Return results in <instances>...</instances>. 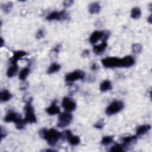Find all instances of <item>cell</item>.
Here are the masks:
<instances>
[{
    "mask_svg": "<svg viewBox=\"0 0 152 152\" xmlns=\"http://www.w3.org/2000/svg\"><path fill=\"white\" fill-rule=\"evenodd\" d=\"M102 65L106 68L124 67L127 68L135 64L134 58L130 55L119 58L117 57H107L102 59Z\"/></svg>",
    "mask_w": 152,
    "mask_h": 152,
    "instance_id": "6da1fadb",
    "label": "cell"
},
{
    "mask_svg": "<svg viewBox=\"0 0 152 152\" xmlns=\"http://www.w3.org/2000/svg\"><path fill=\"white\" fill-rule=\"evenodd\" d=\"M39 134L41 138L45 139L47 141L49 145L52 147L55 145L58 140L61 139V132L54 128L48 129L43 128L39 131Z\"/></svg>",
    "mask_w": 152,
    "mask_h": 152,
    "instance_id": "7a4b0ae2",
    "label": "cell"
},
{
    "mask_svg": "<svg viewBox=\"0 0 152 152\" xmlns=\"http://www.w3.org/2000/svg\"><path fill=\"white\" fill-rule=\"evenodd\" d=\"M4 120L6 122L15 123V127L18 129H23L26 124V122L24 119H22L20 115L13 110H9Z\"/></svg>",
    "mask_w": 152,
    "mask_h": 152,
    "instance_id": "3957f363",
    "label": "cell"
},
{
    "mask_svg": "<svg viewBox=\"0 0 152 152\" xmlns=\"http://www.w3.org/2000/svg\"><path fill=\"white\" fill-rule=\"evenodd\" d=\"M32 102V98H28L27 101L26 102V105L24 106V110H25V117L24 121L26 123L33 124L37 122L36 116L34 113V107L31 104Z\"/></svg>",
    "mask_w": 152,
    "mask_h": 152,
    "instance_id": "277c9868",
    "label": "cell"
},
{
    "mask_svg": "<svg viewBox=\"0 0 152 152\" xmlns=\"http://www.w3.org/2000/svg\"><path fill=\"white\" fill-rule=\"evenodd\" d=\"M110 35V33L109 31H99L96 30L93 32L91 34L89 41L91 44L96 43L99 40H102L103 41H106L109 38Z\"/></svg>",
    "mask_w": 152,
    "mask_h": 152,
    "instance_id": "5b68a950",
    "label": "cell"
},
{
    "mask_svg": "<svg viewBox=\"0 0 152 152\" xmlns=\"http://www.w3.org/2000/svg\"><path fill=\"white\" fill-rule=\"evenodd\" d=\"M124 107V103L121 100L113 101L106 109V113L107 115H112L121 111Z\"/></svg>",
    "mask_w": 152,
    "mask_h": 152,
    "instance_id": "8992f818",
    "label": "cell"
},
{
    "mask_svg": "<svg viewBox=\"0 0 152 152\" xmlns=\"http://www.w3.org/2000/svg\"><path fill=\"white\" fill-rule=\"evenodd\" d=\"M72 119V115L68 112L61 113L58 117L57 126L59 128H64L67 126Z\"/></svg>",
    "mask_w": 152,
    "mask_h": 152,
    "instance_id": "52a82bcc",
    "label": "cell"
},
{
    "mask_svg": "<svg viewBox=\"0 0 152 152\" xmlns=\"http://www.w3.org/2000/svg\"><path fill=\"white\" fill-rule=\"evenodd\" d=\"M68 18V14L65 11H53L49 13L46 17V20L48 21H53V20H58L63 21L66 20Z\"/></svg>",
    "mask_w": 152,
    "mask_h": 152,
    "instance_id": "ba28073f",
    "label": "cell"
},
{
    "mask_svg": "<svg viewBox=\"0 0 152 152\" xmlns=\"http://www.w3.org/2000/svg\"><path fill=\"white\" fill-rule=\"evenodd\" d=\"M85 77V73L81 70H75L69 72L65 75V81L68 83H72L75 80H83Z\"/></svg>",
    "mask_w": 152,
    "mask_h": 152,
    "instance_id": "9c48e42d",
    "label": "cell"
},
{
    "mask_svg": "<svg viewBox=\"0 0 152 152\" xmlns=\"http://www.w3.org/2000/svg\"><path fill=\"white\" fill-rule=\"evenodd\" d=\"M62 106L66 112H72L76 108V103L71 99L65 97L62 99Z\"/></svg>",
    "mask_w": 152,
    "mask_h": 152,
    "instance_id": "30bf717a",
    "label": "cell"
},
{
    "mask_svg": "<svg viewBox=\"0 0 152 152\" xmlns=\"http://www.w3.org/2000/svg\"><path fill=\"white\" fill-rule=\"evenodd\" d=\"M27 55V52L23 50H17L13 53V55L10 59V62L12 64H17V61L21 59L23 57Z\"/></svg>",
    "mask_w": 152,
    "mask_h": 152,
    "instance_id": "8fae6325",
    "label": "cell"
},
{
    "mask_svg": "<svg viewBox=\"0 0 152 152\" xmlns=\"http://www.w3.org/2000/svg\"><path fill=\"white\" fill-rule=\"evenodd\" d=\"M107 43L106 41H103L100 44L94 46L93 50L95 54L97 55H100L104 52V50L107 48Z\"/></svg>",
    "mask_w": 152,
    "mask_h": 152,
    "instance_id": "7c38bea8",
    "label": "cell"
},
{
    "mask_svg": "<svg viewBox=\"0 0 152 152\" xmlns=\"http://www.w3.org/2000/svg\"><path fill=\"white\" fill-rule=\"evenodd\" d=\"M46 112L49 115H55L56 114H58L60 112L59 107L56 105V101L54 100L52 104L46 109Z\"/></svg>",
    "mask_w": 152,
    "mask_h": 152,
    "instance_id": "4fadbf2b",
    "label": "cell"
},
{
    "mask_svg": "<svg viewBox=\"0 0 152 152\" xmlns=\"http://www.w3.org/2000/svg\"><path fill=\"white\" fill-rule=\"evenodd\" d=\"M151 129V125L149 124H144L138 126L136 129L137 135H142L147 133Z\"/></svg>",
    "mask_w": 152,
    "mask_h": 152,
    "instance_id": "5bb4252c",
    "label": "cell"
},
{
    "mask_svg": "<svg viewBox=\"0 0 152 152\" xmlns=\"http://www.w3.org/2000/svg\"><path fill=\"white\" fill-rule=\"evenodd\" d=\"M101 7L99 2H93L89 4L88 5V11L90 14H97L100 11Z\"/></svg>",
    "mask_w": 152,
    "mask_h": 152,
    "instance_id": "9a60e30c",
    "label": "cell"
},
{
    "mask_svg": "<svg viewBox=\"0 0 152 152\" xmlns=\"http://www.w3.org/2000/svg\"><path fill=\"white\" fill-rule=\"evenodd\" d=\"M137 138H138L137 135H131V136H126V137H123L121 140L122 145H124V147H126L127 145L137 140Z\"/></svg>",
    "mask_w": 152,
    "mask_h": 152,
    "instance_id": "2e32d148",
    "label": "cell"
},
{
    "mask_svg": "<svg viewBox=\"0 0 152 152\" xmlns=\"http://www.w3.org/2000/svg\"><path fill=\"white\" fill-rule=\"evenodd\" d=\"M12 97L11 93L8 90H3L0 93L1 102H6L10 100Z\"/></svg>",
    "mask_w": 152,
    "mask_h": 152,
    "instance_id": "e0dca14e",
    "label": "cell"
},
{
    "mask_svg": "<svg viewBox=\"0 0 152 152\" xmlns=\"http://www.w3.org/2000/svg\"><path fill=\"white\" fill-rule=\"evenodd\" d=\"M112 83L109 80H104L100 85V90L102 92L112 90Z\"/></svg>",
    "mask_w": 152,
    "mask_h": 152,
    "instance_id": "ac0fdd59",
    "label": "cell"
},
{
    "mask_svg": "<svg viewBox=\"0 0 152 152\" xmlns=\"http://www.w3.org/2000/svg\"><path fill=\"white\" fill-rule=\"evenodd\" d=\"M18 69V67L17 64H12L10 67L8 68L7 71V75L8 77L11 78L15 75Z\"/></svg>",
    "mask_w": 152,
    "mask_h": 152,
    "instance_id": "d6986e66",
    "label": "cell"
},
{
    "mask_svg": "<svg viewBox=\"0 0 152 152\" xmlns=\"http://www.w3.org/2000/svg\"><path fill=\"white\" fill-rule=\"evenodd\" d=\"M69 144L72 146H76L78 145L80 142V138L77 135H71L67 140Z\"/></svg>",
    "mask_w": 152,
    "mask_h": 152,
    "instance_id": "ffe728a7",
    "label": "cell"
},
{
    "mask_svg": "<svg viewBox=\"0 0 152 152\" xmlns=\"http://www.w3.org/2000/svg\"><path fill=\"white\" fill-rule=\"evenodd\" d=\"M141 15V11L139 7H134L131 11V17L134 19H138Z\"/></svg>",
    "mask_w": 152,
    "mask_h": 152,
    "instance_id": "44dd1931",
    "label": "cell"
},
{
    "mask_svg": "<svg viewBox=\"0 0 152 152\" xmlns=\"http://www.w3.org/2000/svg\"><path fill=\"white\" fill-rule=\"evenodd\" d=\"M60 69H61L60 65H59L58 64H56V63H53L49 66V67L47 71V73L48 74H51L55 73L56 72H58Z\"/></svg>",
    "mask_w": 152,
    "mask_h": 152,
    "instance_id": "7402d4cb",
    "label": "cell"
},
{
    "mask_svg": "<svg viewBox=\"0 0 152 152\" xmlns=\"http://www.w3.org/2000/svg\"><path fill=\"white\" fill-rule=\"evenodd\" d=\"M12 7L13 5L11 2H8L4 4H1V5L2 10L4 11V12L6 14H8L9 12H10L12 9Z\"/></svg>",
    "mask_w": 152,
    "mask_h": 152,
    "instance_id": "603a6c76",
    "label": "cell"
},
{
    "mask_svg": "<svg viewBox=\"0 0 152 152\" xmlns=\"http://www.w3.org/2000/svg\"><path fill=\"white\" fill-rule=\"evenodd\" d=\"M30 68L28 67H25L23 69H22L19 74V78L20 80H22V81H24L26 78L27 77L28 75L30 73Z\"/></svg>",
    "mask_w": 152,
    "mask_h": 152,
    "instance_id": "cb8c5ba5",
    "label": "cell"
},
{
    "mask_svg": "<svg viewBox=\"0 0 152 152\" xmlns=\"http://www.w3.org/2000/svg\"><path fill=\"white\" fill-rule=\"evenodd\" d=\"M113 141V136H104L102 138L100 143L103 145H107L112 142Z\"/></svg>",
    "mask_w": 152,
    "mask_h": 152,
    "instance_id": "d4e9b609",
    "label": "cell"
},
{
    "mask_svg": "<svg viewBox=\"0 0 152 152\" xmlns=\"http://www.w3.org/2000/svg\"><path fill=\"white\" fill-rule=\"evenodd\" d=\"M125 149H124V147L122 144H116L115 145H113L110 149V151H117V152H122V151H124Z\"/></svg>",
    "mask_w": 152,
    "mask_h": 152,
    "instance_id": "484cf974",
    "label": "cell"
},
{
    "mask_svg": "<svg viewBox=\"0 0 152 152\" xmlns=\"http://www.w3.org/2000/svg\"><path fill=\"white\" fill-rule=\"evenodd\" d=\"M142 46L139 43H134L132 45V50L135 54L140 53L142 50Z\"/></svg>",
    "mask_w": 152,
    "mask_h": 152,
    "instance_id": "4316f807",
    "label": "cell"
},
{
    "mask_svg": "<svg viewBox=\"0 0 152 152\" xmlns=\"http://www.w3.org/2000/svg\"><path fill=\"white\" fill-rule=\"evenodd\" d=\"M104 125V121L103 119H99L97 122H96L94 125V127L97 129H102Z\"/></svg>",
    "mask_w": 152,
    "mask_h": 152,
    "instance_id": "83f0119b",
    "label": "cell"
},
{
    "mask_svg": "<svg viewBox=\"0 0 152 152\" xmlns=\"http://www.w3.org/2000/svg\"><path fill=\"white\" fill-rule=\"evenodd\" d=\"M44 36H45V31L42 29H39L36 34V39H38L43 38Z\"/></svg>",
    "mask_w": 152,
    "mask_h": 152,
    "instance_id": "f1b7e54d",
    "label": "cell"
},
{
    "mask_svg": "<svg viewBox=\"0 0 152 152\" xmlns=\"http://www.w3.org/2000/svg\"><path fill=\"white\" fill-rule=\"evenodd\" d=\"M0 136H1V140L7 136V131L4 128L1 126V131H0Z\"/></svg>",
    "mask_w": 152,
    "mask_h": 152,
    "instance_id": "f546056e",
    "label": "cell"
},
{
    "mask_svg": "<svg viewBox=\"0 0 152 152\" xmlns=\"http://www.w3.org/2000/svg\"><path fill=\"white\" fill-rule=\"evenodd\" d=\"M74 1H72V0H67V1H64L63 2V5L65 7H69L70 6H71L73 4Z\"/></svg>",
    "mask_w": 152,
    "mask_h": 152,
    "instance_id": "4dcf8cb0",
    "label": "cell"
},
{
    "mask_svg": "<svg viewBox=\"0 0 152 152\" xmlns=\"http://www.w3.org/2000/svg\"><path fill=\"white\" fill-rule=\"evenodd\" d=\"M61 47V45L60 44L57 45L55 47H54V48H53V49H52L53 52H54L55 53H58L59 52V50H60Z\"/></svg>",
    "mask_w": 152,
    "mask_h": 152,
    "instance_id": "1f68e13d",
    "label": "cell"
},
{
    "mask_svg": "<svg viewBox=\"0 0 152 152\" xmlns=\"http://www.w3.org/2000/svg\"><path fill=\"white\" fill-rule=\"evenodd\" d=\"M27 87V83L24 82V83H21V84H20V88L21 90H25Z\"/></svg>",
    "mask_w": 152,
    "mask_h": 152,
    "instance_id": "d6a6232c",
    "label": "cell"
},
{
    "mask_svg": "<svg viewBox=\"0 0 152 152\" xmlns=\"http://www.w3.org/2000/svg\"><path fill=\"white\" fill-rule=\"evenodd\" d=\"M90 53V51L87 49L86 50H84L83 52V53H82V56H84V57H87Z\"/></svg>",
    "mask_w": 152,
    "mask_h": 152,
    "instance_id": "836d02e7",
    "label": "cell"
},
{
    "mask_svg": "<svg viewBox=\"0 0 152 152\" xmlns=\"http://www.w3.org/2000/svg\"><path fill=\"white\" fill-rule=\"evenodd\" d=\"M98 68H99V66H98V65H97V64H96V63H94L92 65H91V69L92 70H97V69H98Z\"/></svg>",
    "mask_w": 152,
    "mask_h": 152,
    "instance_id": "e575fe53",
    "label": "cell"
},
{
    "mask_svg": "<svg viewBox=\"0 0 152 152\" xmlns=\"http://www.w3.org/2000/svg\"><path fill=\"white\" fill-rule=\"evenodd\" d=\"M147 21L148 22L151 24V15H150L148 18H147Z\"/></svg>",
    "mask_w": 152,
    "mask_h": 152,
    "instance_id": "d590c367",
    "label": "cell"
},
{
    "mask_svg": "<svg viewBox=\"0 0 152 152\" xmlns=\"http://www.w3.org/2000/svg\"><path fill=\"white\" fill-rule=\"evenodd\" d=\"M4 39H2V37H1V47H2L4 46Z\"/></svg>",
    "mask_w": 152,
    "mask_h": 152,
    "instance_id": "8d00e7d4",
    "label": "cell"
},
{
    "mask_svg": "<svg viewBox=\"0 0 152 152\" xmlns=\"http://www.w3.org/2000/svg\"><path fill=\"white\" fill-rule=\"evenodd\" d=\"M45 151H56V150H52V149H46V150H45Z\"/></svg>",
    "mask_w": 152,
    "mask_h": 152,
    "instance_id": "74e56055",
    "label": "cell"
}]
</instances>
